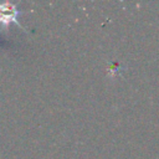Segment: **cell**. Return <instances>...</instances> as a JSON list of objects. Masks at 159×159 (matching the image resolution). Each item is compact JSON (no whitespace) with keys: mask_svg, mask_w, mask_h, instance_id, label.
Masks as SVG:
<instances>
[{"mask_svg":"<svg viewBox=\"0 0 159 159\" xmlns=\"http://www.w3.org/2000/svg\"><path fill=\"white\" fill-rule=\"evenodd\" d=\"M19 10L16 5L12 2H0V26H6L10 22H16L21 26L20 21L17 20Z\"/></svg>","mask_w":159,"mask_h":159,"instance_id":"1","label":"cell"}]
</instances>
